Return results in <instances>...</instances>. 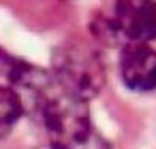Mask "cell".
Here are the masks:
<instances>
[{
  "mask_svg": "<svg viewBox=\"0 0 156 149\" xmlns=\"http://www.w3.org/2000/svg\"><path fill=\"white\" fill-rule=\"evenodd\" d=\"M24 113V102L11 85H0V138H5Z\"/></svg>",
  "mask_w": 156,
  "mask_h": 149,
  "instance_id": "5",
  "label": "cell"
},
{
  "mask_svg": "<svg viewBox=\"0 0 156 149\" xmlns=\"http://www.w3.org/2000/svg\"><path fill=\"white\" fill-rule=\"evenodd\" d=\"M113 24L128 41L150 43L156 39V2L154 0H118Z\"/></svg>",
  "mask_w": 156,
  "mask_h": 149,
  "instance_id": "3",
  "label": "cell"
},
{
  "mask_svg": "<svg viewBox=\"0 0 156 149\" xmlns=\"http://www.w3.org/2000/svg\"><path fill=\"white\" fill-rule=\"evenodd\" d=\"M56 85L83 100L94 98L105 83V68L94 49L83 43H66L54 56Z\"/></svg>",
  "mask_w": 156,
  "mask_h": 149,
  "instance_id": "2",
  "label": "cell"
},
{
  "mask_svg": "<svg viewBox=\"0 0 156 149\" xmlns=\"http://www.w3.org/2000/svg\"><path fill=\"white\" fill-rule=\"evenodd\" d=\"M37 149H62V147H58V145H54V143H47V145H43V147H37Z\"/></svg>",
  "mask_w": 156,
  "mask_h": 149,
  "instance_id": "6",
  "label": "cell"
},
{
  "mask_svg": "<svg viewBox=\"0 0 156 149\" xmlns=\"http://www.w3.org/2000/svg\"><path fill=\"white\" fill-rule=\"evenodd\" d=\"M120 70L124 83L135 92H150L156 87V51L147 43L130 41L120 56Z\"/></svg>",
  "mask_w": 156,
  "mask_h": 149,
  "instance_id": "4",
  "label": "cell"
},
{
  "mask_svg": "<svg viewBox=\"0 0 156 149\" xmlns=\"http://www.w3.org/2000/svg\"><path fill=\"white\" fill-rule=\"evenodd\" d=\"M41 115L49 143L62 149H81L92 141L88 100L60 90L45 100Z\"/></svg>",
  "mask_w": 156,
  "mask_h": 149,
  "instance_id": "1",
  "label": "cell"
}]
</instances>
